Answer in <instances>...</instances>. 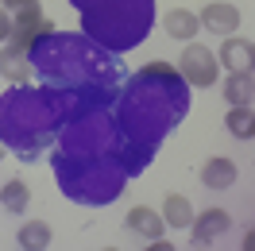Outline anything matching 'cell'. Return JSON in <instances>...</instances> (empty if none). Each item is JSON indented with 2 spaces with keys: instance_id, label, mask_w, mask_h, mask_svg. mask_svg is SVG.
<instances>
[{
  "instance_id": "8fae6325",
  "label": "cell",
  "mask_w": 255,
  "mask_h": 251,
  "mask_svg": "<svg viewBox=\"0 0 255 251\" xmlns=\"http://www.w3.org/2000/svg\"><path fill=\"white\" fill-rule=\"evenodd\" d=\"M0 201H4V209L8 213H27V201H31V189H27V182H19V178H12L8 186L0 189Z\"/></svg>"
},
{
  "instance_id": "30bf717a",
  "label": "cell",
  "mask_w": 255,
  "mask_h": 251,
  "mask_svg": "<svg viewBox=\"0 0 255 251\" xmlns=\"http://www.w3.org/2000/svg\"><path fill=\"white\" fill-rule=\"evenodd\" d=\"M224 124H228V131H232L236 139H255V109L252 105L232 109L228 116H224Z\"/></svg>"
},
{
  "instance_id": "e0dca14e",
  "label": "cell",
  "mask_w": 255,
  "mask_h": 251,
  "mask_svg": "<svg viewBox=\"0 0 255 251\" xmlns=\"http://www.w3.org/2000/svg\"><path fill=\"white\" fill-rule=\"evenodd\" d=\"M0 158H4V151H0Z\"/></svg>"
},
{
  "instance_id": "7a4b0ae2",
  "label": "cell",
  "mask_w": 255,
  "mask_h": 251,
  "mask_svg": "<svg viewBox=\"0 0 255 251\" xmlns=\"http://www.w3.org/2000/svg\"><path fill=\"white\" fill-rule=\"evenodd\" d=\"M217 62H221L228 74H252L255 70V43L228 35V39L221 43V58H217Z\"/></svg>"
},
{
  "instance_id": "9c48e42d",
  "label": "cell",
  "mask_w": 255,
  "mask_h": 251,
  "mask_svg": "<svg viewBox=\"0 0 255 251\" xmlns=\"http://www.w3.org/2000/svg\"><path fill=\"white\" fill-rule=\"evenodd\" d=\"M162 220L170 224V228H190L193 224V205L182 197V193H170L166 201H162Z\"/></svg>"
},
{
  "instance_id": "4fadbf2b",
  "label": "cell",
  "mask_w": 255,
  "mask_h": 251,
  "mask_svg": "<svg viewBox=\"0 0 255 251\" xmlns=\"http://www.w3.org/2000/svg\"><path fill=\"white\" fill-rule=\"evenodd\" d=\"M12 31H16V23H12V12H8V8L0 4V47H4L8 39H12Z\"/></svg>"
},
{
  "instance_id": "5b68a950",
  "label": "cell",
  "mask_w": 255,
  "mask_h": 251,
  "mask_svg": "<svg viewBox=\"0 0 255 251\" xmlns=\"http://www.w3.org/2000/svg\"><path fill=\"white\" fill-rule=\"evenodd\" d=\"M162 31L170 35V39H182V43H193V35L201 31V19L193 16L190 8H170V12L162 16Z\"/></svg>"
},
{
  "instance_id": "5bb4252c",
  "label": "cell",
  "mask_w": 255,
  "mask_h": 251,
  "mask_svg": "<svg viewBox=\"0 0 255 251\" xmlns=\"http://www.w3.org/2000/svg\"><path fill=\"white\" fill-rule=\"evenodd\" d=\"M27 4H35V0H4V8H8V12H16V8H27Z\"/></svg>"
},
{
  "instance_id": "6da1fadb",
  "label": "cell",
  "mask_w": 255,
  "mask_h": 251,
  "mask_svg": "<svg viewBox=\"0 0 255 251\" xmlns=\"http://www.w3.org/2000/svg\"><path fill=\"white\" fill-rule=\"evenodd\" d=\"M178 70H182V78L190 81V85H213L217 81V54L201 43H186L182 50V58H178Z\"/></svg>"
},
{
  "instance_id": "9a60e30c",
  "label": "cell",
  "mask_w": 255,
  "mask_h": 251,
  "mask_svg": "<svg viewBox=\"0 0 255 251\" xmlns=\"http://www.w3.org/2000/svg\"><path fill=\"white\" fill-rule=\"evenodd\" d=\"M244 248H248V251H255V228H252L248 236H244Z\"/></svg>"
},
{
  "instance_id": "2e32d148",
  "label": "cell",
  "mask_w": 255,
  "mask_h": 251,
  "mask_svg": "<svg viewBox=\"0 0 255 251\" xmlns=\"http://www.w3.org/2000/svg\"><path fill=\"white\" fill-rule=\"evenodd\" d=\"M252 81H255V70H252Z\"/></svg>"
},
{
  "instance_id": "ba28073f",
  "label": "cell",
  "mask_w": 255,
  "mask_h": 251,
  "mask_svg": "<svg viewBox=\"0 0 255 251\" xmlns=\"http://www.w3.org/2000/svg\"><path fill=\"white\" fill-rule=\"evenodd\" d=\"M252 97H255L252 74H228V78H224V101H228L232 109H240V105H252Z\"/></svg>"
},
{
  "instance_id": "3957f363",
  "label": "cell",
  "mask_w": 255,
  "mask_h": 251,
  "mask_svg": "<svg viewBox=\"0 0 255 251\" xmlns=\"http://www.w3.org/2000/svg\"><path fill=\"white\" fill-rule=\"evenodd\" d=\"M232 228V217L224 213V209H205V213H197L193 217V244L197 248H205V244H213V240H221L224 232Z\"/></svg>"
},
{
  "instance_id": "7c38bea8",
  "label": "cell",
  "mask_w": 255,
  "mask_h": 251,
  "mask_svg": "<svg viewBox=\"0 0 255 251\" xmlns=\"http://www.w3.org/2000/svg\"><path fill=\"white\" fill-rule=\"evenodd\" d=\"M19 248H47L50 244V224H43V220H27L23 228H19Z\"/></svg>"
},
{
  "instance_id": "52a82bcc",
  "label": "cell",
  "mask_w": 255,
  "mask_h": 251,
  "mask_svg": "<svg viewBox=\"0 0 255 251\" xmlns=\"http://www.w3.org/2000/svg\"><path fill=\"white\" fill-rule=\"evenodd\" d=\"M128 228L135 236H143V240H159L162 228H166V220L155 213V209H147V205H135L131 213H128Z\"/></svg>"
},
{
  "instance_id": "277c9868",
  "label": "cell",
  "mask_w": 255,
  "mask_h": 251,
  "mask_svg": "<svg viewBox=\"0 0 255 251\" xmlns=\"http://www.w3.org/2000/svg\"><path fill=\"white\" fill-rule=\"evenodd\" d=\"M201 27H205V31H213V35H224V39H228V35L232 31H240V8L236 4H205V12H201Z\"/></svg>"
},
{
  "instance_id": "8992f818",
  "label": "cell",
  "mask_w": 255,
  "mask_h": 251,
  "mask_svg": "<svg viewBox=\"0 0 255 251\" xmlns=\"http://www.w3.org/2000/svg\"><path fill=\"white\" fill-rule=\"evenodd\" d=\"M201 182H205V189H228V186H236V162L232 158H209L205 166H201Z\"/></svg>"
}]
</instances>
